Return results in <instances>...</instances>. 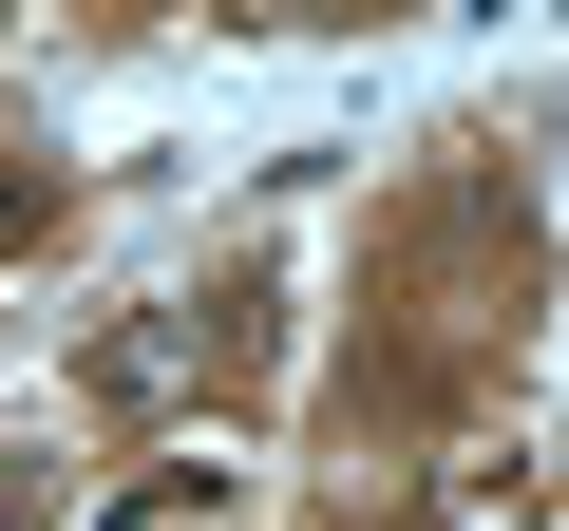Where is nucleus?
Wrapping results in <instances>:
<instances>
[{"mask_svg":"<svg viewBox=\"0 0 569 531\" xmlns=\"http://www.w3.org/2000/svg\"><path fill=\"white\" fill-rule=\"evenodd\" d=\"M190 380H209V304H152V323L96 342V418H171Z\"/></svg>","mask_w":569,"mask_h":531,"instance_id":"nucleus-1","label":"nucleus"},{"mask_svg":"<svg viewBox=\"0 0 569 531\" xmlns=\"http://www.w3.org/2000/svg\"><path fill=\"white\" fill-rule=\"evenodd\" d=\"M39 512H77V455L39 418H0V531H39Z\"/></svg>","mask_w":569,"mask_h":531,"instance_id":"nucleus-2","label":"nucleus"},{"mask_svg":"<svg viewBox=\"0 0 569 531\" xmlns=\"http://www.w3.org/2000/svg\"><path fill=\"white\" fill-rule=\"evenodd\" d=\"M456 512H475V531H531L550 474H531V455H456Z\"/></svg>","mask_w":569,"mask_h":531,"instance_id":"nucleus-3","label":"nucleus"}]
</instances>
